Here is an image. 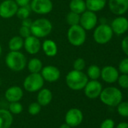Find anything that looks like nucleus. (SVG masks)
Listing matches in <instances>:
<instances>
[{"instance_id": "22", "label": "nucleus", "mask_w": 128, "mask_h": 128, "mask_svg": "<svg viewBox=\"0 0 128 128\" xmlns=\"http://www.w3.org/2000/svg\"><path fill=\"white\" fill-rule=\"evenodd\" d=\"M85 4L87 10L96 13L102 10L105 8L106 0H85Z\"/></svg>"}, {"instance_id": "42", "label": "nucleus", "mask_w": 128, "mask_h": 128, "mask_svg": "<svg viewBox=\"0 0 128 128\" xmlns=\"http://www.w3.org/2000/svg\"><path fill=\"white\" fill-rule=\"evenodd\" d=\"M2 46H1V44H0V56H1V55H2Z\"/></svg>"}, {"instance_id": "12", "label": "nucleus", "mask_w": 128, "mask_h": 128, "mask_svg": "<svg viewBox=\"0 0 128 128\" xmlns=\"http://www.w3.org/2000/svg\"><path fill=\"white\" fill-rule=\"evenodd\" d=\"M102 90V84L97 80L88 81L85 87L84 88L85 96L90 99H96L100 97Z\"/></svg>"}, {"instance_id": "34", "label": "nucleus", "mask_w": 128, "mask_h": 128, "mask_svg": "<svg viewBox=\"0 0 128 128\" xmlns=\"http://www.w3.org/2000/svg\"><path fill=\"white\" fill-rule=\"evenodd\" d=\"M117 81L121 88H128V74H122L119 76Z\"/></svg>"}, {"instance_id": "36", "label": "nucleus", "mask_w": 128, "mask_h": 128, "mask_svg": "<svg viewBox=\"0 0 128 128\" xmlns=\"http://www.w3.org/2000/svg\"><path fill=\"white\" fill-rule=\"evenodd\" d=\"M114 127L115 122L111 118H107L104 120L100 124V128H114Z\"/></svg>"}, {"instance_id": "35", "label": "nucleus", "mask_w": 128, "mask_h": 128, "mask_svg": "<svg viewBox=\"0 0 128 128\" xmlns=\"http://www.w3.org/2000/svg\"><path fill=\"white\" fill-rule=\"evenodd\" d=\"M19 36H20L22 38L25 39L26 38H28L29 36L31 35V30L30 28L29 27H26V26H21L20 29H19Z\"/></svg>"}, {"instance_id": "38", "label": "nucleus", "mask_w": 128, "mask_h": 128, "mask_svg": "<svg viewBox=\"0 0 128 128\" xmlns=\"http://www.w3.org/2000/svg\"><path fill=\"white\" fill-rule=\"evenodd\" d=\"M14 1L19 7L29 5L31 2V0H14Z\"/></svg>"}, {"instance_id": "40", "label": "nucleus", "mask_w": 128, "mask_h": 128, "mask_svg": "<svg viewBox=\"0 0 128 128\" xmlns=\"http://www.w3.org/2000/svg\"><path fill=\"white\" fill-rule=\"evenodd\" d=\"M116 128H128V123L121 122L120 124H118V125L117 126Z\"/></svg>"}, {"instance_id": "21", "label": "nucleus", "mask_w": 128, "mask_h": 128, "mask_svg": "<svg viewBox=\"0 0 128 128\" xmlns=\"http://www.w3.org/2000/svg\"><path fill=\"white\" fill-rule=\"evenodd\" d=\"M13 121V116L8 110L0 109V128H10Z\"/></svg>"}, {"instance_id": "30", "label": "nucleus", "mask_w": 128, "mask_h": 128, "mask_svg": "<svg viewBox=\"0 0 128 128\" xmlns=\"http://www.w3.org/2000/svg\"><path fill=\"white\" fill-rule=\"evenodd\" d=\"M41 110V106L38 102H32L28 106V112L31 116L38 115Z\"/></svg>"}, {"instance_id": "43", "label": "nucleus", "mask_w": 128, "mask_h": 128, "mask_svg": "<svg viewBox=\"0 0 128 128\" xmlns=\"http://www.w3.org/2000/svg\"><path fill=\"white\" fill-rule=\"evenodd\" d=\"M127 96H128V93H127Z\"/></svg>"}, {"instance_id": "17", "label": "nucleus", "mask_w": 128, "mask_h": 128, "mask_svg": "<svg viewBox=\"0 0 128 128\" xmlns=\"http://www.w3.org/2000/svg\"><path fill=\"white\" fill-rule=\"evenodd\" d=\"M100 76L102 80L107 83H114L115 82L119 76L118 70L113 66H106L101 69Z\"/></svg>"}, {"instance_id": "28", "label": "nucleus", "mask_w": 128, "mask_h": 128, "mask_svg": "<svg viewBox=\"0 0 128 128\" xmlns=\"http://www.w3.org/2000/svg\"><path fill=\"white\" fill-rule=\"evenodd\" d=\"M30 12H31V9H30L29 4L26 6L18 7L17 11L16 13V16L22 20L29 18L30 15Z\"/></svg>"}, {"instance_id": "27", "label": "nucleus", "mask_w": 128, "mask_h": 128, "mask_svg": "<svg viewBox=\"0 0 128 128\" xmlns=\"http://www.w3.org/2000/svg\"><path fill=\"white\" fill-rule=\"evenodd\" d=\"M66 21L69 26L79 25L80 22V14H76L72 11H69L66 16Z\"/></svg>"}, {"instance_id": "29", "label": "nucleus", "mask_w": 128, "mask_h": 128, "mask_svg": "<svg viewBox=\"0 0 128 128\" xmlns=\"http://www.w3.org/2000/svg\"><path fill=\"white\" fill-rule=\"evenodd\" d=\"M23 110V105L18 102H12L10 103L9 106H8V111L12 114V115H18L20 114Z\"/></svg>"}, {"instance_id": "9", "label": "nucleus", "mask_w": 128, "mask_h": 128, "mask_svg": "<svg viewBox=\"0 0 128 128\" xmlns=\"http://www.w3.org/2000/svg\"><path fill=\"white\" fill-rule=\"evenodd\" d=\"M98 18L95 12L86 10L80 15L79 25L85 30L90 31L94 29L97 24Z\"/></svg>"}, {"instance_id": "23", "label": "nucleus", "mask_w": 128, "mask_h": 128, "mask_svg": "<svg viewBox=\"0 0 128 128\" xmlns=\"http://www.w3.org/2000/svg\"><path fill=\"white\" fill-rule=\"evenodd\" d=\"M70 11L75 12L78 14H81L87 10L84 0H71L69 2Z\"/></svg>"}, {"instance_id": "4", "label": "nucleus", "mask_w": 128, "mask_h": 128, "mask_svg": "<svg viewBox=\"0 0 128 128\" xmlns=\"http://www.w3.org/2000/svg\"><path fill=\"white\" fill-rule=\"evenodd\" d=\"M100 100L109 106H117L122 100L121 92L115 87H107L102 90Z\"/></svg>"}, {"instance_id": "25", "label": "nucleus", "mask_w": 128, "mask_h": 128, "mask_svg": "<svg viewBox=\"0 0 128 128\" xmlns=\"http://www.w3.org/2000/svg\"><path fill=\"white\" fill-rule=\"evenodd\" d=\"M24 39L20 36H14L8 41V48L10 51H20L23 47Z\"/></svg>"}, {"instance_id": "1", "label": "nucleus", "mask_w": 128, "mask_h": 128, "mask_svg": "<svg viewBox=\"0 0 128 128\" xmlns=\"http://www.w3.org/2000/svg\"><path fill=\"white\" fill-rule=\"evenodd\" d=\"M88 77L83 71L72 70L66 76V83L67 86L73 91L84 89L88 82Z\"/></svg>"}, {"instance_id": "8", "label": "nucleus", "mask_w": 128, "mask_h": 128, "mask_svg": "<svg viewBox=\"0 0 128 128\" xmlns=\"http://www.w3.org/2000/svg\"><path fill=\"white\" fill-rule=\"evenodd\" d=\"M29 7L32 12L40 15H45L52 11L54 5L51 0H31Z\"/></svg>"}, {"instance_id": "11", "label": "nucleus", "mask_w": 128, "mask_h": 128, "mask_svg": "<svg viewBox=\"0 0 128 128\" xmlns=\"http://www.w3.org/2000/svg\"><path fill=\"white\" fill-rule=\"evenodd\" d=\"M83 113L78 108H72L67 111L65 116V123L71 128L79 126L83 121Z\"/></svg>"}, {"instance_id": "2", "label": "nucleus", "mask_w": 128, "mask_h": 128, "mask_svg": "<svg viewBox=\"0 0 128 128\" xmlns=\"http://www.w3.org/2000/svg\"><path fill=\"white\" fill-rule=\"evenodd\" d=\"M6 66L15 72L22 71L26 66L27 61L25 55L20 51H10L5 57Z\"/></svg>"}, {"instance_id": "26", "label": "nucleus", "mask_w": 128, "mask_h": 128, "mask_svg": "<svg viewBox=\"0 0 128 128\" xmlns=\"http://www.w3.org/2000/svg\"><path fill=\"white\" fill-rule=\"evenodd\" d=\"M101 69L99 66L96 64H92L89 66L87 70V76L91 80H97L100 77Z\"/></svg>"}, {"instance_id": "39", "label": "nucleus", "mask_w": 128, "mask_h": 128, "mask_svg": "<svg viewBox=\"0 0 128 128\" xmlns=\"http://www.w3.org/2000/svg\"><path fill=\"white\" fill-rule=\"evenodd\" d=\"M32 23V20H30L29 18H26V19L22 20V25H21V26L30 28Z\"/></svg>"}, {"instance_id": "33", "label": "nucleus", "mask_w": 128, "mask_h": 128, "mask_svg": "<svg viewBox=\"0 0 128 128\" xmlns=\"http://www.w3.org/2000/svg\"><path fill=\"white\" fill-rule=\"evenodd\" d=\"M118 69L122 74H128V57L121 60L119 64Z\"/></svg>"}, {"instance_id": "6", "label": "nucleus", "mask_w": 128, "mask_h": 128, "mask_svg": "<svg viewBox=\"0 0 128 128\" xmlns=\"http://www.w3.org/2000/svg\"><path fill=\"white\" fill-rule=\"evenodd\" d=\"M113 32L110 26L107 24H100L95 27L94 32V39L98 44L103 45L109 43L112 37Z\"/></svg>"}, {"instance_id": "19", "label": "nucleus", "mask_w": 128, "mask_h": 128, "mask_svg": "<svg viewBox=\"0 0 128 128\" xmlns=\"http://www.w3.org/2000/svg\"><path fill=\"white\" fill-rule=\"evenodd\" d=\"M41 48L44 53L48 57H54L58 52V47L56 42L51 39H47L44 40L41 44Z\"/></svg>"}, {"instance_id": "32", "label": "nucleus", "mask_w": 128, "mask_h": 128, "mask_svg": "<svg viewBox=\"0 0 128 128\" xmlns=\"http://www.w3.org/2000/svg\"><path fill=\"white\" fill-rule=\"evenodd\" d=\"M118 112L123 117H128V102H121L118 106Z\"/></svg>"}, {"instance_id": "10", "label": "nucleus", "mask_w": 128, "mask_h": 128, "mask_svg": "<svg viewBox=\"0 0 128 128\" xmlns=\"http://www.w3.org/2000/svg\"><path fill=\"white\" fill-rule=\"evenodd\" d=\"M18 5L14 0H4L0 3V16L3 19H10L16 15Z\"/></svg>"}, {"instance_id": "15", "label": "nucleus", "mask_w": 128, "mask_h": 128, "mask_svg": "<svg viewBox=\"0 0 128 128\" xmlns=\"http://www.w3.org/2000/svg\"><path fill=\"white\" fill-rule=\"evenodd\" d=\"M110 26L113 33L117 35H121L127 32L128 20L124 16H118L112 20Z\"/></svg>"}, {"instance_id": "20", "label": "nucleus", "mask_w": 128, "mask_h": 128, "mask_svg": "<svg viewBox=\"0 0 128 128\" xmlns=\"http://www.w3.org/2000/svg\"><path fill=\"white\" fill-rule=\"evenodd\" d=\"M53 99V94L51 91L48 88H42L38 91L37 95V102L41 106H47L49 105Z\"/></svg>"}, {"instance_id": "13", "label": "nucleus", "mask_w": 128, "mask_h": 128, "mask_svg": "<svg viewBox=\"0 0 128 128\" xmlns=\"http://www.w3.org/2000/svg\"><path fill=\"white\" fill-rule=\"evenodd\" d=\"M45 81L48 82H57L60 77V70L54 65H47L43 67L40 72Z\"/></svg>"}, {"instance_id": "3", "label": "nucleus", "mask_w": 128, "mask_h": 128, "mask_svg": "<svg viewBox=\"0 0 128 128\" xmlns=\"http://www.w3.org/2000/svg\"><path fill=\"white\" fill-rule=\"evenodd\" d=\"M53 29L51 22L46 18H39L34 21L30 27L31 34L38 38H43L48 36Z\"/></svg>"}, {"instance_id": "31", "label": "nucleus", "mask_w": 128, "mask_h": 128, "mask_svg": "<svg viewBox=\"0 0 128 128\" xmlns=\"http://www.w3.org/2000/svg\"><path fill=\"white\" fill-rule=\"evenodd\" d=\"M85 66H86V62L84 59L82 58H78L73 62V70H75L83 71V70L85 68Z\"/></svg>"}, {"instance_id": "41", "label": "nucleus", "mask_w": 128, "mask_h": 128, "mask_svg": "<svg viewBox=\"0 0 128 128\" xmlns=\"http://www.w3.org/2000/svg\"><path fill=\"white\" fill-rule=\"evenodd\" d=\"M59 128H71L69 124H67L66 123H64V124H61Z\"/></svg>"}, {"instance_id": "5", "label": "nucleus", "mask_w": 128, "mask_h": 128, "mask_svg": "<svg viewBox=\"0 0 128 128\" xmlns=\"http://www.w3.org/2000/svg\"><path fill=\"white\" fill-rule=\"evenodd\" d=\"M86 38V31L80 25L70 26L67 31L68 41L71 45L74 46H82L85 43Z\"/></svg>"}, {"instance_id": "7", "label": "nucleus", "mask_w": 128, "mask_h": 128, "mask_svg": "<svg viewBox=\"0 0 128 128\" xmlns=\"http://www.w3.org/2000/svg\"><path fill=\"white\" fill-rule=\"evenodd\" d=\"M45 80L40 73L29 74L23 83V88L28 92H36L41 90L44 86Z\"/></svg>"}, {"instance_id": "18", "label": "nucleus", "mask_w": 128, "mask_h": 128, "mask_svg": "<svg viewBox=\"0 0 128 128\" xmlns=\"http://www.w3.org/2000/svg\"><path fill=\"white\" fill-rule=\"evenodd\" d=\"M23 91L20 87L17 86L9 87L5 92V98L10 103L18 102L23 98Z\"/></svg>"}, {"instance_id": "37", "label": "nucleus", "mask_w": 128, "mask_h": 128, "mask_svg": "<svg viewBox=\"0 0 128 128\" xmlns=\"http://www.w3.org/2000/svg\"><path fill=\"white\" fill-rule=\"evenodd\" d=\"M121 49L128 57V36H126L121 41Z\"/></svg>"}, {"instance_id": "16", "label": "nucleus", "mask_w": 128, "mask_h": 128, "mask_svg": "<svg viewBox=\"0 0 128 128\" xmlns=\"http://www.w3.org/2000/svg\"><path fill=\"white\" fill-rule=\"evenodd\" d=\"M110 11L118 16H122L128 10V0H109Z\"/></svg>"}, {"instance_id": "24", "label": "nucleus", "mask_w": 128, "mask_h": 128, "mask_svg": "<svg viewBox=\"0 0 128 128\" xmlns=\"http://www.w3.org/2000/svg\"><path fill=\"white\" fill-rule=\"evenodd\" d=\"M26 66L30 74L40 73L41 69L43 68L42 62L38 58H32L29 59V61L26 64Z\"/></svg>"}, {"instance_id": "14", "label": "nucleus", "mask_w": 128, "mask_h": 128, "mask_svg": "<svg viewBox=\"0 0 128 128\" xmlns=\"http://www.w3.org/2000/svg\"><path fill=\"white\" fill-rule=\"evenodd\" d=\"M23 48L27 53L30 55H35L40 51L41 48V44L39 38L31 34L24 39Z\"/></svg>"}]
</instances>
